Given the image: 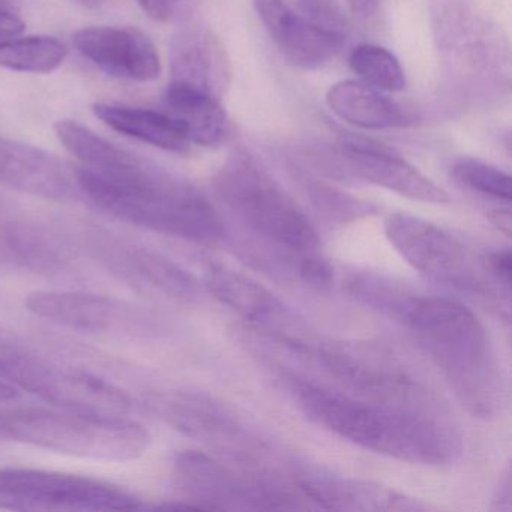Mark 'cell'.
<instances>
[{
  "label": "cell",
  "mask_w": 512,
  "mask_h": 512,
  "mask_svg": "<svg viewBox=\"0 0 512 512\" xmlns=\"http://www.w3.org/2000/svg\"><path fill=\"white\" fill-rule=\"evenodd\" d=\"M77 52L116 79L148 83L160 77L157 47L143 32L119 26H89L73 35Z\"/></svg>",
  "instance_id": "4fadbf2b"
},
{
  "label": "cell",
  "mask_w": 512,
  "mask_h": 512,
  "mask_svg": "<svg viewBox=\"0 0 512 512\" xmlns=\"http://www.w3.org/2000/svg\"><path fill=\"white\" fill-rule=\"evenodd\" d=\"M385 233L398 254L430 280L466 292H490L472 253L434 224L412 215L394 214L386 221Z\"/></svg>",
  "instance_id": "ba28073f"
},
{
  "label": "cell",
  "mask_w": 512,
  "mask_h": 512,
  "mask_svg": "<svg viewBox=\"0 0 512 512\" xmlns=\"http://www.w3.org/2000/svg\"><path fill=\"white\" fill-rule=\"evenodd\" d=\"M353 73L361 82L383 92H400L406 88V76L398 59L383 47L364 44L356 47L349 59Z\"/></svg>",
  "instance_id": "d4e9b609"
},
{
  "label": "cell",
  "mask_w": 512,
  "mask_h": 512,
  "mask_svg": "<svg viewBox=\"0 0 512 512\" xmlns=\"http://www.w3.org/2000/svg\"><path fill=\"white\" fill-rule=\"evenodd\" d=\"M67 55L65 44L47 35L0 40V67L19 73H53L64 64Z\"/></svg>",
  "instance_id": "cb8c5ba5"
},
{
  "label": "cell",
  "mask_w": 512,
  "mask_h": 512,
  "mask_svg": "<svg viewBox=\"0 0 512 512\" xmlns=\"http://www.w3.org/2000/svg\"><path fill=\"white\" fill-rule=\"evenodd\" d=\"M59 142L80 161L77 187L98 208L134 226L200 245H215L224 229L193 185L151 161L118 148L76 121H59Z\"/></svg>",
  "instance_id": "6da1fadb"
},
{
  "label": "cell",
  "mask_w": 512,
  "mask_h": 512,
  "mask_svg": "<svg viewBox=\"0 0 512 512\" xmlns=\"http://www.w3.org/2000/svg\"><path fill=\"white\" fill-rule=\"evenodd\" d=\"M0 185L52 202H68L80 193L76 178L55 155L7 137H0Z\"/></svg>",
  "instance_id": "2e32d148"
},
{
  "label": "cell",
  "mask_w": 512,
  "mask_h": 512,
  "mask_svg": "<svg viewBox=\"0 0 512 512\" xmlns=\"http://www.w3.org/2000/svg\"><path fill=\"white\" fill-rule=\"evenodd\" d=\"M77 4L85 8H98L106 2V0H74Z\"/></svg>",
  "instance_id": "e575fe53"
},
{
  "label": "cell",
  "mask_w": 512,
  "mask_h": 512,
  "mask_svg": "<svg viewBox=\"0 0 512 512\" xmlns=\"http://www.w3.org/2000/svg\"><path fill=\"white\" fill-rule=\"evenodd\" d=\"M67 239L29 218L0 214V266L34 274H58L70 268Z\"/></svg>",
  "instance_id": "e0dca14e"
},
{
  "label": "cell",
  "mask_w": 512,
  "mask_h": 512,
  "mask_svg": "<svg viewBox=\"0 0 512 512\" xmlns=\"http://www.w3.org/2000/svg\"><path fill=\"white\" fill-rule=\"evenodd\" d=\"M338 158L347 172L368 184L394 191L418 202L433 205L449 202L445 190L400 155L379 143L355 137L343 139L338 145Z\"/></svg>",
  "instance_id": "5bb4252c"
},
{
  "label": "cell",
  "mask_w": 512,
  "mask_h": 512,
  "mask_svg": "<svg viewBox=\"0 0 512 512\" xmlns=\"http://www.w3.org/2000/svg\"><path fill=\"white\" fill-rule=\"evenodd\" d=\"M488 272L500 284L508 289L511 284V250L503 248V250H496L488 256L487 260Z\"/></svg>",
  "instance_id": "f546056e"
},
{
  "label": "cell",
  "mask_w": 512,
  "mask_h": 512,
  "mask_svg": "<svg viewBox=\"0 0 512 512\" xmlns=\"http://www.w3.org/2000/svg\"><path fill=\"white\" fill-rule=\"evenodd\" d=\"M283 382L311 421L368 451L427 466L449 463L460 451L451 428L428 407L352 397L296 374H284Z\"/></svg>",
  "instance_id": "3957f363"
},
{
  "label": "cell",
  "mask_w": 512,
  "mask_h": 512,
  "mask_svg": "<svg viewBox=\"0 0 512 512\" xmlns=\"http://www.w3.org/2000/svg\"><path fill=\"white\" fill-rule=\"evenodd\" d=\"M205 286L221 304L232 308L256 328L274 335L284 346L292 349L308 340L292 311L274 293L247 275L211 265L205 272Z\"/></svg>",
  "instance_id": "7c38bea8"
},
{
  "label": "cell",
  "mask_w": 512,
  "mask_h": 512,
  "mask_svg": "<svg viewBox=\"0 0 512 512\" xmlns=\"http://www.w3.org/2000/svg\"><path fill=\"white\" fill-rule=\"evenodd\" d=\"M92 110L107 127L131 139L173 154L190 151L187 134L169 113L106 103H97Z\"/></svg>",
  "instance_id": "44dd1931"
},
{
  "label": "cell",
  "mask_w": 512,
  "mask_h": 512,
  "mask_svg": "<svg viewBox=\"0 0 512 512\" xmlns=\"http://www.w3.org/2000/svg\"><path fill=\"white\" fill-rule=\"evenodd\" d=\"M0 379L59 409L127 416L134 407L133 397L115 383L53 358L4 328H0Z\"/></svg>",
  "instance_id": "8992f818"
},
{
  "label": "cell",
  "mask_w": 512,
  "mask_h": 512,
  "mask_svg": "<svg viewBox=\"0 0 512 512\" xmlns=\"http://www.w3.org/2000/svg\"><path fill=\"white\" fill-rule=\"evenodd\" d=\"M296 268H298L299 277L305 283L313 287H319V289L328 287L334 280V271H332L331 265L320 256V253L302 257L298 260Z\"/></svg>",
  "instance_id": "f1b7e54d"
},
{
  "label": "cell",
  "mask_w": 512,
  "mask_h": 512,
  "mask_svg": "<svg viewBox=\"0 0 512 512\" xmlns=\"http://www.w3.org/2000/svg\"><path fill=\"white\" fill-rule=\"evenodd\" d=\"M454 176L470 190L508 203L511 200V176L491 164L461 160L454 166Z\"/></svg>",
  "instance_id": "484cf974"
},
{
  "label": "cell",
  "mask_w": 512,
  "mask_h": 512,
  "mask_svg": "<svg viewBox=\"0 0 512 512\" xmlns=\"http://www.w3.org/2000/svg\"><path fill=\"white\" fill-rule=\"evenodd\" d=\"M296 11L322 31L346 37L347 17L340 0H295Z\"/></svg>",
  "instance_id": "4316f807"
},
{
  "label": "cell",
  "mask_w": 512,
  "mask_h": 512,
  "mask_svg": "<svg viewBox=\"0 0 512 512\" xmlns=\"http://www.w3.org/2000/svg\"><path fill=\"white\" fill-rule=\"evenodd\" d=\"M326 104L341 121L362 130L404 128L418 121L413 110L392 100L386 92L356 80H344L331 86Z\"/></svg>",
  "instance_id": "d6986e66"
},
{
  "label": "cell",
  "mask_w": 512,
  "mask_h": 512,
  "mask_svg": "<svg viewBox=\"0 0 512 512\" xmlns=\"http://www.w3.org/2000/svg\"><path fill=\"white\" fill-rule=\"evenodd\" d=\"M0 509L134 511L142 500L112 482L50 470L0 467Z\"/></svg>",
  "instance_id": "52a82bcc"
},
{
  "label": "cell",
  "mask_w": 512,
  "mask_h": 512,
  "mask_svg": "<svg viewBox=\"0 0 512 512\" xmlns=\"http://www.w3.org/2000/svg\"><path fill=\"white\" fill-rule=\"evenodd\" d=\"M25 31V22L16 14L0 8V40L19 37Z\"/></svg>",
  "instance_id": "1f68e13d"
},
{
  "label": "cell",
  "mask_w": 512,
  "mask_h": 512,
  "mask_svg": "<svg viewBox=\"0 0 512 512\" xmlns=\"http://www.w3.org/2000/svg\"><path fill=\"white\" fill-rule=\"evenodd\" d=\"M295 485L305 499L326 509L346 511H418V500L398 491L359 479L332 475L323 469L302 467L295 473Z\"/></svg>",
  "instance_id": "ac0fdd59"
},
{
  "label": "cell",
  "mask_w": 512,
  "mask_h": 512,
  "mask_svg": "<svg viewBox=\"0 0 512 512\" xmlns=\"http://www.w3.org/2000/svg\"><path fill=\"white\" fill-rule=\"evenodd\" d=\"M253 5L278 52L295 67L317 70L343 46L344 38L317 28L284 0H253Z\"/></svg>",
  "instance_id": "9a60e30c"
},
{
  "label": "cell",
  "mask_w": 512,
  "mask_h": 512,
  "mask_svg": "<svg viewBox=\"0 0 512 512\" xmlns=\"http://www.w3.org/2000/svg\"><path fill=\"white\" fill-rule=\"evenodd\" d=\"M494 503H497V509H506V511L511 509V472L509 470H506L502 481H500Z\"/></svg>",
  "instance_id": "d6a6232c"
},
{
  "label": "cell",
  "mask_w": 512,
  "mask_h": 512,
  "mask_svg": "<svg viewBox=\"0 0 512 512\" xmlns=\"http://www.w3.org/2000/svg\"><path fill=\"white\" fill-rule=\"evenodd\" d=\"M161 415L182 433L197 439H229L235 424L223 409L203 395L172 394L155 404Z\"/></svg>",
  "instance_id": "603a6c76"
},
{
  "label": "cell",
  "mask_w": 512,
  "mask_h": 512,
  "mask_svg": "<svg viewBox=\"0 0 512 512\" xmlns=\"http://www.w3.org/2000/svg\"><path fill=\"white\" fill-rule=\"evenodd\" d=\"M19 397V391L10 383L4 382L0 379V403H8V401L14 400Z\"/></svg>",
  "instance_id": "836d02e7"
},
{
  "label": "cell",
  "mask_w": 512,
  "mask_h": 512,
  "mask_svg": "<svg viewBox=\"0 0 512 512\" xmlns=\"http://www.w3.org/2000/svg\"><path fill=\"white\" fill-rule=\"evenodd\" d=\"M167 113L181 125L188 140L215 148L229 134V118L220 98L205 89L172 80L164 95Z\"/></svg>",
  "instance_id": "ffe728a7"
},
{
  "label": "cell",
  "mask_w": 512,
  "mask_h": 512,
  "mask_svg": "<svg viewBox=\"0 0 512 512\" xmlns=\"http://www.w3.org/2000/svg\"><path fill=\"white\" fill-rule=\"evenodd\" d=\"M0 440L112 461L133 460L145 454L149 446L148 431L127 416L59 407H0Z\"/></svg>",
  "instance_id": "277c9868"
},
{
  "label": "cell",
  "mask_w": 512,
  "mask_h": 512,
  "mask_svg": "<svg viewBox=\"0 0 512 512\" xmlns=\"http://www.w3.org/2000/svg\"><path fill=\"white\" fill-rule=\"evenodd\" d=\"M176 482L197 509H296L290 491L263 481H245L205 452L176 455Z\"/></svg>",
  "instance_id": "30bf717a"
},
{
  "label": "cell",
  "mask_w": 512,
  "mask_h": 512,
  "mask_svg": "<svg viewBox=\"0 0 512 512\" xmlns=\"http://www.w3.org/2000/svg\"><path fill=\"white\" fill-rule=\"evenodd\" d=\"M146 16L157 22H166L175 10V0H137Z\"/></svg>",
  "instance_id": "4dcf8cb0"
},
{
  "label": "cell",
  "mask_w": 512,
  "mask_h": 512,
  "mask_svg": "<svg viewBox=\"0 0 512 512\" xmlns=\"http://www.w3.org/2000/svg\"><path fill=\"white\" fill-rule=\"evenodd\" d=\"M313 193L314 203L320 212L328 215L331 220L347 221L355 220L362 215L370 214L371 205L361 202V200L353 199L346 194L338 193L329 187L316 185L311 190Z\"/></svg>",
  "instance_id": "83f0119b"
},
{
  "label": "cell",
  "mask_w": 512,
  "mask_h": 512,
  "mask_svg": "<svg viewBox=\"0 0 512 512\" xmlns=\"http://www.w3.org/2000/svg\"><path fill=\"white\" fill-rule=\"evenodd\" d=\"M172 74L175 82L205 89L218 97L229 74L223 47L205 32H184L172 46Z\"/></svg>",
  "instance_id": "7402d4cb"
},
{
  "label": "cell",
  "mask_w": 512,
  "mask_h": 512,
  "mask_svg": "<svg viewBox=\"0 0 512 512\" xmlns=\"http://www.w3.org/2000/svg\"><path fill=\"white\" fill-rule=\"evenodd\" d=\"M26 307L41 319L86 334L149 338L161 329L160 319L151 310L103 295L37 290L26 299Z\"/></svg>",
  "instance_id": "9c48e42d"
},
{
  "label": "cell",
  "mask_w": 512,
  "mask_h": 512,
  "mask_svg": "<svg viewBox=\"0 0 512 512\" xmlns=\"http://www.w3.org/2000/svg\"><path fill=\"white\" fill-rule=\"evenodd\" d=\"M86 238L95 257L133 286L148 287L175 299L197 296L196 278L164 254L116 238L106 230H91Z\"/></svg>",
  "instance_id": "8fae6325"
},
{
  "label": "cell",
  "mask_w": 512,
  "mask_h": 512,
  "mask_svg": "<svg viewBox=\"0 0 512 512\" xmlns=\"http://www.w3.org/2000/svg\"><path fill=\"white\" fill-rule=\"evenodd\" d=\"M347 290L409 329L472 415L490 418L502 404V380L478 317L455 301L418 295L376 274H355Z\"/></svg>",
  "instance_id": "7a4b0ae2"
},
{
  "label": "cell",
  "mask_w": 512,
  "mask_h": 512,
  "mask_svg": "<svg viewBox=\"0 0 512 512\" xmlns=\"http://www.w3.org/2000/svg\"><path fill=\"white\" fill-rule=\"evenodd\" d=\"M215 188L236 220L263 241L295 260L319 253V233L310 218L247 152H236L226 161Z\"/></svg>",
  "instance_id": "5b68a950"
}]
</instances>
